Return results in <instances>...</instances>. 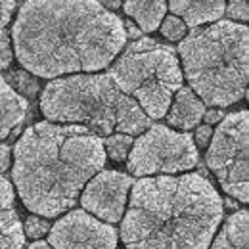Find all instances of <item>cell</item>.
<instances>
[{
	"mask_svg": "<svg viewBox=\"0 0 249 249\" xmlns=\"http://www.w3.org/2000/svg\"><path fill=\"white\" fill-rule=\"evenodd\" d=\"M12 38L25 71L56 79L107 67L123 50L126 33L123 19L98 0H27Z\"/></svg>",
	"mask_w": 249,
	"mask_h": 249,
	"instance_id": "6da1fadb",
	"label": "cell"
},
{
	"mask_svg": "<svg viewBox=\"0 0 249 249\" xmlns=\"http://www.w3.org/2000/svg\"><path fill=\"white\" fill-rule=\"evenodd\" d=\"M106 163L104 140L71 123H36L14 148V184L25 207L40 217L69 211L85 184Z\"/></svg>",
	"mask_w": 249,
	"mask_h": 249,
	"instance_id": "7a4b0ae2",
	"label": "cell"
},
{
	"mask_svg": "<svg viewBox=\"0 0 249 249\" xmlns=\"http://www.w3.org/2000/svg\"><path fill=\"white\" fill-rule=\"evenodd\" d=\"M224 215L201 175L140 178L121 222L126 249H207Z\"/></svg>",
	"mask_w": 249,
	"mask_h": 249,
	"instance_id": "3957f363",
	"label": "cell"
},
{
	"mask_svg": "<svg viewBox=\"0 0 249 249\" xmlns=\"http://www.w3.org/2000/svg\"><path fill=\"white\" fill-rule=\"evenodd\" d=\"M184 75L203 104L228 107L248 94L249 31L246 25L218 21L192 31L180 46Z\"/></svg>",
	"mask_w": 249,
	"mask_h": 249,
	"instance_id": "277c9868",
	"label": "cell"
},
{
	"mask_svg": "<svg viewBox=\"0 0 249 249\" xmlns=\"http://www.w3.org/2000/svg\"><path fill=\"white\" fill-rule=\"evenodd\" d=\"M40 109L48 121L83 124L98 136L140 134L152 123L109 75L56 77L40 96Z\"/></svg>",
	"mask_w": 249,
	"mask_h": 249,
	"instance_id": "5b68a950",
	"label": "cell"
},
{
	"mask_svg": "<svg viewBox=\"0 0 249 249\" xmlns=\"http://www.w3.org/2000/svg\"><path fill=\"white\" fill-rule=\"evenodd\" d=\"M115 85L134 98L150 119H161L175 92L182 87V71L177 52L154 38H140L107 73Z\"/></svg>",
	"mask_w": 249,
	"mask_h": 249,
	"instance_id": "8992f818",
	"label": "cell"
},
{
	"mask_svg": "<svg viewBox=\"0 0 249 249\" xmlns=\"http://www.w3.org/2000/svg\"><path fill=\"white\" fill-rule=\"evenodd\" d=\"M248 136L249 113L236 111L218 121V128L211 136L207 167L215 173L222 190L248 203L249 171H248Z\"/></svg>",
	"mask_w": 249,
	"mask_h": 249,
	"instance_id": "52a82bcc",
	"label": "cell"
},
{
	"mask_svg": "<svg viewBox=\"0 0 249 249\" xmlns=\"http://www.w3.org/2000/svg\"><path fill=\"white\" fill-rule=\"evenodd\" d=\"M128 171L134 177H150L157 173H182L197 165L199 154L188 132H177L169 126L154 124L132 142L128 152Z\"/></svg>",
	"mask_w": 249,
	"mask_h": 249,
	"instance_id": "ba28073f",
	"label": "cell"
},
{
	"mask_svg": "<svg viewBox=\"0 0 249 249\" xmlns=\"http://www.w3.org/2000/svg\"><path fill=\"white\" fill-rule=\"evenodd\" d=\"M48 244L54 249H115L117 232L87 211H71L50 226Z\"/></svg>",
	"mask_w": 249,
	"mask_h": 249,
	"instance_id": "9c48e42d",
	"label": "cell"
},
{
	"mask_svg": "<svg viewBox=\"0 0 249 249\" xmlns=\"http://www.w3.org/2000/svg\"><path fill=\"white\" fill-rule=\"evenodd\" d=\"M85 186L81 203L87 213L106 222H119L123 218L132 177L119 171H98Z\"/></svg>",
	"mask_w": 249,
	"mask_h": 249,
	"instance_id": "30bf717a",
	"label": "cell"
},
{
	"mask_svg": "<svg viewBox=\"0 0 249 249\" xmlns=\"http://www.w3.org/2000/svg\"><path fill=\"white\" fill-rule=\"evenodd\" d=\"M25 232L16 211V194L10 180L0 177V249H23Z\"/></svg>",
	"mask_w": 249,
	"mask_h": 249,
	"instance_id": "8fae6325",
	"label": "cell"
},
{
	"mask_svg": "<svg viewBox=\"0 0 249 249\" xmlns=\"http://www.w3.org/2000/svg\"><path fill=\"white\" fill-rule=\"evenodd\" d=\"M171 102H173V106L165 113L169 124L182 128V130H190V128L197 126L199 121L203 119L205 104L190 87H180L175 92Z\"/></svg>",
	"mask_w": 249,
	"mask_h": 249,
	"instance_id": "7c38bea8",
	"label": "cell"
},
{
	"mask_svg": "<svg viewBox=\"0 0 249 249\" xmlns=\"http://www.w3.org/2000/svg\"><path fill=\"white\" fill-rule=\"evenodd\" d=\"M226 0H169V8L190 27L217 21L224 16Z\"/></svg>",
	"mask_w": 249,
	"mask_h": 249,
	"instance_id": "4fadbf2b",
	"label": "cell"
},
{
	"mask_svg": "<svg viewBox=\"0 0 249 249\" xmlns=\"http://www.w3.org/2000/svg\"><path fill=\"white\" fill-rule=\"evenodd\" d=\"M29 104L25 96L16 92V89L0 75V140L10 136L14 128L23 123Z\"/></svg>",
	"mask_w": 249,
	"mask_h": 249,
	"instance_id": "5bb4252c",
	"label": "cell"
},
{
	"mask_svg": "<svg viewBox=\"0 0 249 249\" xmlns=\"http://www.w3.org/2000/svg\"><path fill=\"white\" fill-rule=\"evenodd\" d=\"M124 12L138 23L140 31L152 33L163 21L167 0H124Z\"/></svg>",
	"mask_w": 249,
	"mask_h": 249,
	"instance_id": "9a60e30c",
	"label": "cell"
},
{
	"mask_svg": "<svg viewBox=\"0 0 249 249\" xmlns=\"http://www.w3.org/2000/svg\"><path fill=\"white\" fill-rule=\"evenodd\" d=\"M248 211H238L226 218L211 249H248Z\"/></svg>",
	"mask_w": 249,
	"mask_h": 249,
	"instance_id": "2e32d148",
	"label": "cell"
},
{
	"mask_svg": "<svg viewBox=\"0 0 249 249\" xmlns=\"http://www.w3.org/2000/svg\"><path fill=\"white\" fill-rule=\"evenodd\" d=\"M132 146V134H124V132H117V134H109L104 142V150L106 156H109L113 161H124Z\"/></svg>",
	"mask_w": 249,
	"mask_h": 249,
	"instance_id": "e0dca14e",
	"label": "cell"
},
{
	"mask_svg": "<svg viewBox=\"0 0 249 249\" xmlns=\"http://www.w3.org/2000/svg\"><path fill=\"white\" fill-rule=\"evenodd\" d=\"M161 33H163V36L169 38V40H180V38H184V35H186V23H184L178 16L173 14V16H169V18L163 19Z\"/></svg>",
	"mask_w": 249,
	"mask_h": 249,
	"instance_id": "ac0fdd59",
	"label": "cell"
},
{
	"mask_svg": "<svg viewBox=\"0 0 249 249\" xmlns=\"http://www.w3.org/2000/svg\"><path fill=\"white\" fill-rule=\"evenodd\" d=\"M50 230V224L46 218H42L40 215H33L25 220V236H29L33 240H38L42 238L44 234H48Z\"/></svg>",
	"mask_w": 249,
	"mask_h": 249,
	"instance_id": "d6986e66",
	"label": "cell"
},
{
	"mask_svg": "<svg viewBox=\"0 0 249 249\" xmlns=\"http://www.w3.org/2000/svg\"><path fill=\"white\" fill-rule=\"evenodd\" d=\"M12 81H14L16 89L21 90L25 96H35L36 90H38L36 81L29 75V71H16V73H12Z\"/></svg>",
	"mask_w": 249,
	"mask_h": 249,
	"instance_id": "ffe728a7",
	"label": "cell"
},
{
	"mask_svg": "<svg viewBox=\"0 0 249 249\" xmlns=\"http://www.w3.org/2000/svg\"><path fill=\"white\" fill-rule=\"evenodd\" d=\"M224 12L230 19H238V21H248L249 10L248 0H228V4L224 6Z\"/></svg>",
	"mask_w": 249,
	"mask_h": 249,
	"instance_id": "44dd1931",
	"label": "cell"
},
{
	"mask_svg": "<svg viewBox=\"0 0 249 249\" xmlns=\"http://www.w3.org/2000/svg\"><path fill=\"white\" fill-rule=\"evenodd\" d=\"M12 58H14V52L10 46V35L4 29H0V69L10 67Z\"/></svg>",
	"mask_w": 249,
	"mask_h": 249,
	"instance_id": "7402d4cb",
	"label": "cell"
},
{
	"mask_svg": "<svg viewBox=\"0 0 249 249\" xmlns=\"http://www.w3.org/2000/svg\"><path fill=\"white\" fill-rule=\"evenodd\" d=\"M16 10V0H0V29L10 23L12 16Z\"/></svg>",
	"mask_w": 249,
	"mask_h": 249,
	"instance_id": "603a6c76",
	"label": "cell"
},
{
	"mask_svg": "<svg viewBox=\"0 0 249 249\" xmlns=\"http://www.w3.org/2000/svg\"><path fill=\"white\" fill-rule=\"evenodd\" d=\"M211 136H213V128H211V124L197 126V130H196V144H197L199 148H205V146L209 144Z\"/></svg>",
	"mask_w": 249,
	"mask_h": 249,
	"instance_id": "cb8c5ba5",
	"label": "cell"
},
{
	"mask_svg": "<svg viewBox=\"0 0 249 249\" xmlns=\"http://www.w3.org/2000/svg\"><path fill=\"white\" fill-rule=\"evenodd\" d=\"M10 169V146L0 144V173Z\"/></svg>",
	"mask_w": 249,
	"mask_h": 249,
	"instance_id": "d4e9b609",
	"label": "cell"
},
{
	"mask_svg": "<svg viewBox=\"0 0 249 249\" xmlns=\"http://www.w3.org/2000/svg\"><path fill=\"white\" fill-rule=\"evenodd\" d=\"M222 117H224V115H222V111H220V109H209V111H205V113H203V119H205V123L207 124L218 123Z\"/></svg>",
	"mask_w": 249,
	"mask_h": 249,
	"instance_id": "484cf974",
	"label": "cell"
},
{
	"mask_svg": "<svg viewBox=\"0 0 249 249\" xmlns=\"http://www.w3.org/2000/svg\"><path fill=\"white\" fill-rule=\"evenodd\" d=\"M104 8H109V10H113V8H119L121 6V0H98Z\"/></svg>",
	"mask_w": 249,
	"mask_h": 249,
	"instance_id": "4316f807",
	"label": "cell"
},
{
	"mask_svg": "<svg viewBox=\"0 0 249 249\" xmlns=\"http://www.w3.org/2000/svg\"><path fill=\"white\" fill-rule=\"evenodd\" d=\"M27 249H54V248H52L48 242H42V240H40V242H35V244H31Z\"/></svg>",
	"mask_w": 249,
	"mask_h": 249,
	"instance_id": "83f0119b",
	"label": "cell"
},
{
	"mask_svg": "<svg viewBox=\"0 0 249 249\" xmlns=\"http://www.w3.org/2000/svg\"><path fill=\"white\" fill-rule=\"evenodd\" d=\"M124 33H126V35H130L132 38H140V31H138V29H134L132 25H126V27H124Z\"/></svg>",
	"mask_w": 249,
	"mask_h": 249,
	"instance_id": "f1b7e54d",
	"label": "cell"
}]
</instances>
